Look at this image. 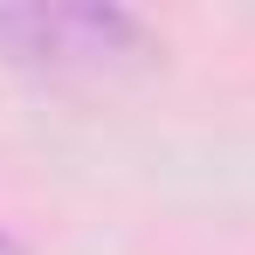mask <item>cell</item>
<instances>
[{
	"instance_id": "cell-1",
	"label": "cell",
	"mask_w": 255,
	"mask_h": 255,
	"mask_svg": "<svg viewBox=\"0 0 255 255\" xmlns=\"http://www.w3.org/2000/svg\"><path fill=\"white\" fill-rule=\"evenodd\" d=\"M0 35H28V55L55 48V62L69 55H111V42H125V14H97V7H35V14H0Z\"/></svg>"
},
{
	"instance_id": "cell-2",
	"label": "cell",
	"mask_w": 255,
	"mask_h": 255,
	"mask_svg": "<svg viewBox=\"0 0 255 255\" xmlns=\"http://www.w3.org/2000/svg\"><path fill=\"white\" fill-rule=\"evenodd\" d=\"M0 255H14V249H7V242H0Z\"/></svg>"
}]
</instances>
